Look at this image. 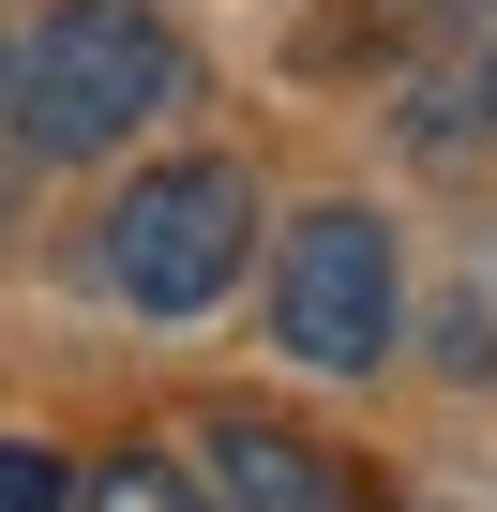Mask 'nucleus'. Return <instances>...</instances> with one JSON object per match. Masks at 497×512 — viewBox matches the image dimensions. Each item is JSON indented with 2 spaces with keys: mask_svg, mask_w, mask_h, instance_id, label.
<instances>
[{
  "mask_svg": "<svg viewBox=\"0 0 497 512\" xmlns=\"http://www.w3.org/2000/svg\"><path fill=\"white\" fill-rule=\"evenodd\" d=\"M0 76H16V46H0Z\"/></svg>",
  "mask_w": 497,
  "mask_h": 512,
  "instance_id": "obj_8",
  "label": "nucleus"
},
{
  "mask_svg": "<svg viewBox=\"0 0 497 512\" xmlns=\"http://www.w3.org/2000/svg\"><path fill=\"white\" fill-rule=\"evenodd\" d=\"M407 332V256L362 196H317L287 241H272V347L317 362V377H377Z\"/></svg>",
  "mask_w": 497,
  "mask_h": 512,
  "instance_id": "obj_3",
  "label": "nucleus"
},
{
  "mask_svg": "<svg viewBox=\"0 0 497 512\" xmlns=\"http://www.w3.org/2000/svg\"><path fill=\"white\" fill-rule=\"evenodd\" d=\"M0 512H76V467L46 437H0Z\"/></svg>",
  "mask_w": 497,
  "mask_h": 512,
  "instance_id": "obj_6",
  "label": "nucleus"
},
{
  "mask_svg": "<svg viewBox=\"0 0 497 512\" xmlns=\"http://www.w3.org/2000/svg\"><path fill=\"white\" fill-rule=\"evenodd\" d=\"M166 106H181V31L151 0H46L16 31V76H0V121L31 166H91V151L151 136Z\"/></svg>",
  "mask_w": 497,
  "mask_h": 512,
  "instance_id": "obj_1",
  "label": "nucleus"
},
{
  "mask_svg": "<svg viewBox=\"0 0 497 512\" xmlns=\"http://www.w3.org/2000/svg\"><path fill=\"white\" fill-rule=\"evenodd\" d=\"M467 106H482V136H497V46H482V91H467Z\"/></svg>",
  "mask_w": 497,
  "mask_h": 512,
  "instance_id": "obj_7",
  "label": "nucleus"
},
{
  "mask_svg": "<svg viewBox=\"0 0 497 512\" xmlns=\"http://www.w3.org/2000/svg\"><path fill=\"white\" fill-rule=\"evenodd\" d=\"M241 272H257V181H241L226 151H166V166H136L121 196H106V287L136 302V317H211Z\"/></svg>",
  "mask_w": 497,
  "mask_h": 512,
  "instance_id": "obj_2",
  "label": "nucleus"
},
{
  "mask_svg": "<svg viewBox=\"0 0 497 512\" xmlns=\"http://www.w3.org/2000/svg\"><path fill=\"white\" fill-rule=\"evenodd\" d=\"M196 467H211V512H362V467L317 452V437L272 422V407H211Z\"/></svg>",
  "mask_w": 497,
  "mask_h": 512,
  "instance_id": "obj_4",
  "label": "nucleus"
},
{
  "mask_svg": "<svg viewBox=\"0 0 497 512\" xmlns=\"http://www.w3.org/2000/svg\"><path fill=\"white\" fill-rule=\"evenodd\" d=\"M76 512H211V482L181 452H106V467H76Z\"/></svg>",
  "mask_w": 497,
  "mask_h": 512,
  "instance_id": "obj_5",
  "label": "nucleus"
}]
</instances>
